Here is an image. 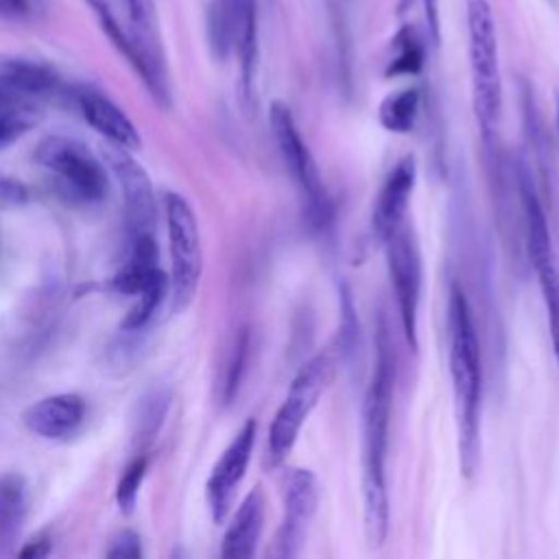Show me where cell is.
I'll return each mask as SVG.
<instances>
[{
    "label": "cell",
    "instance_id": "19",
    "mask_svg": "<svg viewBox=\"0 0 559 559\" xmlns=\"http://www.w3.org/2000/svg\"><path fill=\"white\" fill-rule=\"evenodd\" d=\"M159 271V251L153 234H138L131 238L129 258L114 275L111 288L122 295H138Z\"/></svg>",
    "mask_w": 559,
    "mask_h": 559
},
{
    "label": "cell",
    "instance_id": "36",
    "mask_svg": "<svg viewBox=\"0 0 559 559\" xmlns=\"http://www.w3.org/2000/svg\"><path fill=\"white\" fill-rule=\"evenodd\" d=\"M555 131H557V142H559V92L555 98Z\"/></svg>",
    "mask_w": 559,
    "mask_h": 559
},
{
    "label": "cell",
    "instance_id": "22",
    "mask_svg": "<svg viewBox=\"0 0 559 559\" xmlns=\"http://www.w3.org/2000/svg\"><path fill=\"white\" fill-rule=\"evenodd\" d=\"M325 17L330 24V39L334 50V61L341 79H349L352 68V26H349V0H323Z\"/></svg>",
    "mask_w": 559,
    "mask_h": 559
},
{
    "label": "cell",
    "instance_id": "13",
    "mask_svg": "<svg viewBox=\"0 0 559 559\" xmlns=\"http://www.w3.org/2000/svg\"><path fill=\"white\" fill-rule=\"evenodd\" d=\"M70 98L85 118V122L109 144L122 146L127 151H138L142 146V138L133 120L109 96H105L96 87L79 85L70 90Z\"/></svg>",
    "mask_w": 559,
    "mask_h": 559
},
{
    "label": "cell",
    "instance_id": "6",
    "mask_svg": "<svg viewBox=\"0 0 559 559\" xmlns=\"http://www.w3.org/2000/svg\"><path fill=\"white\" fill-rule=\"evenodd\" d=\"M35 162L55 177L61 197L74 203H98L107 197L109 179L85 142L70 135H48L35 148Z\"/></svg>",
    "mask_w": 559,
    "mask_h": 559
},
{
    "label": "cell",
    "instance_id": "35",
    "mask_svg": "<svg viewBox=\"0 0 559 559\" xmlns=\"http://www.w3.org/2000/svg\"><path fill=\"white\" fill-rule=\"evenodd\" d=\"M31 11H33L31 0H0V15L4 17L20 20V17H26Z\"/></svg>",
    "mask_w": 559,
    "mask_h": 559
},
{
    "label": "cell",
    "instance_id": "37",
    "mask_svg": "<svg viewBox=\"0 0 559 559\" xmlns=\"http://www.w3.org/2000/svg\"><path fill=\"white\" fill-rule=\"evenodd\" d=\"M31 4H33V11L35 9H44V0H31Z\"/></svg>",
    "mask_w": 559,
    "mask_h": 559
},
{
    "label": "cell",
    "instance_id": "15",
    "mask_svg": "<svg viewBox=\"0 0 559 559\" xmlns=\"http://www.w3.org/2000/svg\"><path fill=\"white\" fill-rule=\"evenodd\" d=\"M85 419V400L76 393H57L26 406L22 424L44 439H63L79 430Z\"/></svg>",
    "mask_w": 559,
    "mask_h": 559
},
{
    "label": "cell",
    "instance_id": "4",
    "mask_svg": "<svg viewBox=\"0 0 559 559\" xmlns=\"http://www.w3.org/2000/svg\"><path fill=\"white\" fill-rule=\"evenodd\" d=\"M269 127L282 162L297 183L304 218L312 231H325L332 225L334 207L323 183L321 170L301 138L290 107L284 100H273L269 107Z\"/></svg>",
    "mask_w": 559,
    "mask_h": 559
},
{
    "label": "cell",
    "instance_id": "25",
    "mask_svg": "<svg viewBox=\"0 0 559 559\" xmlns=\"http://www.w3.org/2000/svg\"><path fill=\"white\" fill-rule=\"evenodd\" d=\"M146 467H148V459L146 456H135L122 472V476L118 478L116 485V504L118 509L129 515L133 513L135 504H138V496H140V487L144 483L146 476Z\"/></svg>",
    "mask_w": 559,
    "mask_h": 559
},
{
    "label": "cell",
    "instance_id": "3",
    "mask_svg": "<svg viewBox=\"0 0 559 559\" xmlns=\"http://www.w3.org/2000/svg\"><path fill=\"white\" fill-rule=\"evenodd\" d=\"M465 22L472 107L480 135L489 144L496 135L502 109V79L491 0H465Z\"/></svg>",
    "mask_w": 559,
    "mask_h": 559
},
{
    "label": "cell",
    "instance_id": "12",
    "mask_svg": "<svg viewBox=\"0 0 559 559\" xmlns=\"http://www.w3.org/2000/svg\"><path fill=\"white\" fill-rule=\"evenodd\" d=\"M255 419H247L240 430L234 435V439L229 441V445L223 450L221 459L214 463L212 474L205 483V496H207V507L212 513V520L216 524H223L240 480L247 474L251 454H253V445H255Z\"/></svg>",
    "mask_w": 559,
    "mask_h": 559
},
{
    "label": "cell",
    "instance_id": "7",
    "mask_svg": "<svg viewBox=\"0 0 559 559\" xmlns=\"http://www.w3.org/2000/svg\"><path fill=\"white\" fill-rule=\"evenodd\" d=\"M85 2L96 15L111 46L127 59L131 70L140 76L153 103L162 109H170L173 90H170V74H168L162 41H159V33H144L127 24H120V20L116 17L107 0H85Z\"/></svg>",
    "mask_w": 559,
    "mask_h": 559
},
{
    "label": "cell",
    "instance_id": "30",
    "mask_svg": "<svg viewBox=\"0 0 559 559\" xmlns=\"http://www.w3.org/2000/svg\"><path fill=\"white\" fill-rule=\"evenodd\" d=\"M142 555H144V550H142V539H140V535H138L135 531H131V528L120 531V533L114 537V542H111V546H109V550H107V557H111V559H140Z\"/></svg>",
    "mask_w": 559,
    "mask_h": 559
},
{
    "label": "cell",
    "instance_id": "24",
    "mask_svg": "<svg viewBox=\"0 0 559 559\" xmlns=\"http://www.w3.org/2000/svg\"><path fill=\"white\" fill-rule=\"evenodd\" d=\"M544 308H546V323H548V334L552 343V354L559 371V264L557 258L535 266Z\"/></svg>",
    "mask_w": 559,
    "mask_h": 559
},
{
    "label": "cell",
    "instance_id": "34",
    "mask_svg": "<svg viewBox=\"0 0 559 559\" xmlns=\"http://www.w3.org/2000/svg\"><path fill=\"white\" fill-rule=\"evenodd\" d=\"M35 124L26 122V120H13V122H4L0 124V151H4L7 146H11L17 138H22L26 131H31Z\"/></svg>",
    "mask_w": 559,
    "mask_h": 559
},
{
    "label": "cell",
    "instance_id": "31",
    "mask_svg": "<svg viewBox=\"0 0 559 559\" xmlns=\"http://www.w3.org/2000/svg\"><path fill=\"white\" fill-rule=\"evenodd\" d=\"M26 199H28V190L22 181L0 175V203L2 205H20Z\"/></svg>",
    "mask_w": 559,
    "mask_h": 559
},
{
    "label": "cell",
    "instance_id": "8",
    "mask_svg": "<svg viewBox=\"0 0 559 559\" xmlns=\"http://www.w3.org/2000/svg\"><path fill=\"white\" fill-rule=\"evenodd\" d=\"M168 249H170V308L175 314L183 312L201 282L203 271V249L199 221L186 197L179 192H168L164 197Z\"/></svg>",
    "mask_w": 559,
    "mask_h": 559
},
{
    "label": "cell",
    "instance_id": "33",
    "mask_svg": "<svg viewBox=\"0 0 559 559\" xmlns=\"http://www.w3.org/2000/svg\"><path fill=\"white\" fill-rule=\"evenodd\" d=\"M50 552H52V537L48 533H39L17 550L20 557H31V559H41V557H48Z\"/></svg>",
    "mask_w": 559,
    "mask_h": 559
},
{
    "label": "cell",
    "instance_id": "16",
    "mask_svg": "<svg viewBox=\"0 0 559 559\" xmlns=\"http://www.w3.org/2000/svg\"><path fill=\"white\" fill-rule=\"evenodd\" d=\"M264 528V493L262 487H253L240 507L236 509L227 531L223 535L221 555L225 559H249L253 557Z\"/></svg>",
    "mask_w": 559,
    "mask_h": 559
},
{
    "label": "cell",
    "instance_id": "14",
    "mask_svg": "<svg viewBox=\"0 0 559 559\" xmlns=\"http://www.w3.org/2000/svg\"><path fill=\"white\" fill-rule=\"evenodd\" d=\"M415 179L417 164L413 155H404L384 177L371 210V231L380 242H384L406 221Z\"/></svg>",
    "mask_w": 559,
    "mask_h": 559
},
{
    "label": "cell",
    "instance_id": "18",
    "mask_svg": "<svg viewBox=\"0 0 559 559\" xmlns=\"http://www.w3.org/2000/svg\"><path fill=\"white\" fill-rule=\"evenodd\" d=\"M0 81L11 90L20 92L22 96H28L39 103L61 92V81L57 72L31 59H2Z\"/></svg>",
    "mask_w": 559,
    "mask_h": 559
},
{
    "label": "cell",
    "instance_id": "28",
    "mask_svg": "<svg viewBox=\"0 0 559 559\" xmlns=\"http://www.w3.org/2000/svg\"><path fill=\"white\" fill-rule=\"evenodd\" d=\"M124 9V24L144 31L157 33V4L155 0H120Z\"/></svg>",
    "mask_w": 559,
    "mask_h": 559
},
{
    "label": "cell",
    "instance_id": "2",
    "mask_svg": "<svg viewBox=\"0 0 559 559\" xmlns=\"http://www.w3.org/2000/svg\"><path fill=\"white\" fill-rule=\"evenodd\" d=\"M448 332H450L448 360H450V378H452L454 413H456L459 467L465 478H472L480 463L483 369H480V345H478L472 308L459 284L450 286Z\"/></svg>",
    "mask_w": 559,
    "mask_h": 559
},
{
    "label": "cell",
    "instance_id": "29",
    "mask_svg": "<svg viewBox=\"0 0 559 559\" xmlns=\"http://www.w3.org/2000/svg\"><path fill=\"white\" fill-rule=\"evenodd\" d=\"M166 408H168V395L162 391L151 393L148 400L142 402V413L138 419V435H142V439H151L159 430Z\"/></svg>",
    "mask_w": 559,
    "mask_h": 559
},
{
    "label": "cell",
    "instance_id": "9",
    "mask_svg": "<svg viewBox=\"0 0 559 559\" xmlns=\"http://www.w3.org/2000/svg\"><path fill=\"white\" fill-rule=\"evenodd\" d=\"M386 253V271L391 280V288L397 304V314L402 323L404 338L413 352L419 347V304H421V284H424V266L421 251L415 231L404 221L384 242Z\"/></svg>",
    "mask_w": 559,
    "mask_h": 559
},
{
    "label": "cell",
    "instance_id": "20",
    "mask_svg": "<svg viewBox=\"0 0 559 559\" xmlns=\"http://www.w3.org/2000/svg\"><path fill=\"white\" fill-rule=\"evenodd\" d=\"M426 39L411 24L400 26L391 39V55L384 68L386 76H415L426 61Z\"/></svg>",
    "mask_w": 559,
    "mask_h": 559
},
{
    "label": "cell",
    "instance_id": "21",
    "mask_svg": "<svg viewBox=\"0 0 559 559\" xmlns=\"http://www.w3.org/2000/svg\"><path fill=\"white\" fill-rule=\"evenodd\" d=\"M421 107L419 87H402L391 92L378 107V122L391 133H408L415 129Z\"/></svg>",
    "mask_w": 559,
    "mask_h": 559
},
{
    "label": "cell",
    "instance_id": "26",
    "mask_svg": "<svg viewBox=\"0 0 559 559\" xmlns=\"http://www.w3.org/2000/svg\"><path fill=\"white\" fill-rule=\"evenodd\" d=\"M41 118V103L11 90L0 81V124L13 120H26L37 124Z\"/></svg>",
    "mask_w": 559,
    "mask_h": 559
},
{
    "label": "cell",
    "instance_id": "11",
    "mask_svg": "<svg viewBox=\"0 0 559 559\" xmlns=\"http://www.w3.org/2000/svg\"><path fill=\"white\" fill-rule=\"evenodd\" d=\"M284 515L275 535V557H297L319 504V480L310 469H288L282 483Z\"/></svg>",
    "mask_w": 559,
    "mask_h": 559
},
{
    "label": "cell",
    "instance_id": "17",
    "mask_svg": "<svg viewBox=\"0 0 559 559\" xmlns=\"http://www.w3.org/2000/svg\"><path fill=\"white\" fill-rule=\"evenodd\" d=\"M28 483L22 474L9 472L0 476V555L15 550L28 518Z\"/></svg>",
    "mask_w": 559,
    "mask_h": 559
},
{
    "label": "cell",
    "instance_id": "1",
    "mask_svg": "<svg viewBox=\"0 0 559 559\" xmlns=\"http://www.w3.org/2000/svg\"><path fill=\"white\" fill-rule=\"evenodd\" d=\"M376 349V369L362 402V522L365 537L371 548H380L389 533L386 450L395 362L384 317H380Z\"/></svg>",
    "mask_w": 559,
    "mask_h": 559
},
{
    "label": "cell",
    "instance_id": "5",
    "mask_svg": "<svg viewBox=\"0 0 559 559\" xmlns=\"http://www.w3.org/2000/svg\"><path fill=\"white\" fill-rule=\"evenodd\" d=\"M336 371V354L323 349L295 373L284 402L280 404L266 439V465L280 467L295 448L304 424L319 404Z\"/></svg>",
    "mask_w": 559,
    "mask_h": 559
},
{
    "label": "cell",
    "instance_id": "32",
    "mask_svg": "<svg viewBox=\"0 0 559 559\" xmlns=\"http://www.w3.org/2000/svg\"><path fill=\"white\" fill-rule=\"evenodd\" d=\"M424 9V22H426V37L428 44H439V0H419Z\"/></svg>",
    "mask_w": 559,
    "mask_h": 559
},
{
    "label": "cell",
    "instance_id": "23",
    "mask_svg": "<svg viewBox=\"0 0 559 559\" xmlns=\"http://www.w3.org/2000/svg\"><path fill=\"white\" fill-rule=\"evenodd\" d=\"M168 293H170V280L159 269L157 275L135 295L138 301L129 308V312L120 321L122 332H138V330H142L153 319V314L157 312L162 301L168 297Z\"/></svg>",
    "mask_w": 559,
    "mask_h": 559
},
{
    "label": "cell",
    "instance_id": "10",
    "mask_svg": "<svg viewBox=\"0 0 559 559\" xmlns=\"http://www.w3.org/2000/svg\"><path fill=\"white\" fill-rule=\"evenodd\" d=\"M100 155L122 188L124 223L129 238L138 234H153L157 205L146 168L135 157H131V151L109 142L100 148Z\"/></svg>",
    "mask_w": 559,
    "mask_h": 559
},
{
    "label": "cell",
    "instance_id": "27",
    "mask_svg": "<svg viewBox=\"0 0 559 559\" xmlns=\"http://www.w3.org/2000/svg\"><path fill=\"white\" fill-rule=\"evenodd\" d=\"M247 354H249V332L240 330L229 362H227V371H225V380H223V400L225 404H229L242 382V373H245V365H247Z\"/></svg>",
    "mask_w": 559,
    "mask_h": 559
}]
</instances>
